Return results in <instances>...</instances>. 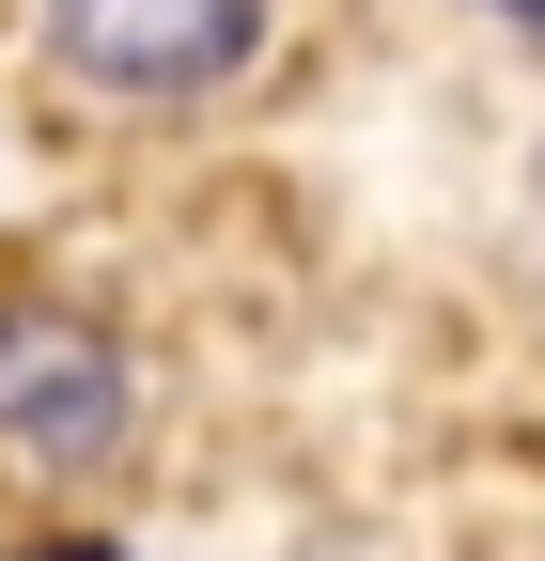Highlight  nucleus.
<instances>
[{
    "instance_id": "obj_1",
    "label": "nucleus",
    "mask_w": 545,
    "mask_h": 561,
    "mask_svg": "<svg viewBox=\"0 0 545 561\" xmlns=\"http://www.w3.org/2000/svg\"><path fill=\"white\" fill-rule=\"evenodd\" d=\"M125 437H141L125 343L62 297H0V453L47 483H94V468H125Z\"/></svg>"
},
{
    "instance_id": "obj_2",
    "label": "nucleus",
    "mask_w": 545,
    "mask_h": 561,
    "mask_svg": "<svg viewBox=\"0 0 545 561\" xmlns=\"http://www.w3.org/2000/svg\"><path fill=\"white\" fill-rule=\"evenodd\" d=\"M265 32V0H47V47L109 94H202L234 79Z\"/></svg>"
},
{
    "instance_id": "obj_3",
    "label": "nucleus",
    "mask_w": 545,
    "mask_h": 561,
    "mask_svg": "<svg viewBox=\"0 0 545 561\" xmlns=\"http://www.w3.org/2000/svg\"><path fill=\"white\" fill-rule=\"evenodd\" d=\"M32 561H109V546H32Z\"/></svg>"
},
{
    "instance_id": "obj_4",
    "label": "nucleus",
    "mask_w": 545,
    "mask_h": 561,
    "mask_svg": "<svg viewBox=\"0 0 545 561\" xmlns=\"http://www.w3.org/2000/svg\"><path fill=\"white\" fill-rule=\"evenodd\" d=\"M499 16H530V32H545V0H499Z\"/></svg>"
}]
</instances>
